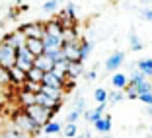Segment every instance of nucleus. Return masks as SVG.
<instances>
[{"label":"nucleus","mask_w":152,"mask_h":138,"mask_svg":"<svg viewBox=\"0 0 152 138\" xmlns=\"http://www.w3.org/2000/svg\"><path fill=\"white\" fill-rule=\"evenodd\" d=\"M148 2H152V0H148Z\"/></svg>","instance_id":"obj_48"},{"label":"nucleus","mask_w":152,"mask_h":138,"mask_svg":"<svg viewBox=\"0 0 152 138\" xmlns=\"http://www.w3.org/2000/svg\"><path fill=\"white\" fill-rule=\"evenodd\" d=\"M43 138H49V136H43Z\"/></svg>","instance_id":"obj_45"},{"label":"nucleus","mask_w":152,"mask_h":138,"mask_svg":"<svg viewBox=\"0 0 152 138\" xmlns=\"http://www.w3.org/2000/svg\"><path fill=\"white\" fill-rule=\"evenodd\" d=\"M41 43H43V53H49V51H55V49H61L63 47V37L43 35Z\"/></svg>","instance_id":"obj_8"},{"label":"nucleus","mask_w":152,"mask_h":138,"mask_svg":"<svg viewBox=\"0 0 152 138\" xmlns=\"http://www.w3.org/2000/svg\"><path fill=\"white\" fill-rule=\"evenodd\" d=\"M58 2H63V0H58Z\"/></svg>","instance_id":"obj_47"},{"label":"nucleus","mask_w":152,"mask_h":138,"mask_svg":"<svg viewBox=\"0 0 152 138\" xmlns=\"http://www.w3.org/2000/svg\"><path fill=\"white\" fill-rule=\"evenodd\" d=\"M140 18L144 20V22H152V8H146L140 12Z\"/></svg>","instance_id":"obj_39"},{"label":"nucleus","mask_w":152,"mask_h":138,"mask_svg":"<svg viewBox=\"0 0 152 138\" xmlns=\"http://www.w3.org/2000/svg\"><path fill=\"white\" fill-rule=\"evenodd\" d=\"M146 113H148V115H150V117H152V105H148V109H146Z\"/></svg>","instance_id":"obj_42"},{"label":"nucleus","mask_w":152,"mask_h":138,"mask_svg":"<svg viewBox=\"0 0 152 138\" xmlns=\"http://www.w3.org/2000/svg\"><path fill=\"white\" fill-rule=\"evenodd\" d=\"M74 109H78V111H80V113H84V109H86L84 97H80V95H78V97L74 99Z\"/></svg>","instance_id":"obj_37"},{"label":"nucleus","mask_w":152,"mask_h":138,"mask_svg":"<svg viewBox=\"0 0 152 138\" xmlns=\"http://www.w3.org/2000/svg\"><path fill=\"white\" fill-rule=\"evenodd\" d=\"M92 51H94V43H92V41H86V39L80 41V43H78V60L84 62L86 58L90 57Z\"/></svg>","instance_id":"obj_18"},{"label":"nucleus","mask_w":152,"mask_h":138,"mask_svg":"<svg viewBox=\"0 0 152 138\" xmlns=\"http://www.w3.org/2000/svg\"><path fill=\"white\" fill-rule=\"evenodd\" d=\"M137 70H139L146 80L152 78V58H142V60H139V62H137Z\"/></svg>","instance_id":"obj_20"},{"label":"nucleus","mask_w":152,"mask_h":138,"mask_svg":"<svg viewBox=\"0 0 152 138\" xmlns=\"http://www.w3.org/2000/svg\"><path fill=\"white\" fill-rule=\"evenodd\" d=\"M125 62V53L123 51H115L113 54H109L107 60H105V70L107 72H117Z\"/></svg>","instance_id":"obj_7"},{"label":"nucleus","mask_w":152,"mask_h":138,"mask_svg":"<svg viewBox=\"0 0 152 138\" xmlns=\"http://www.w3.org/2000/svg\"><path fill=\"white\" fill-rule=\"evenodd\" d=\"M22 89H26V92H29V94H39V89H41V84H37V82H29L26 80L22 86H20Z\"/></svg>","instance_id":"obj_27"},{"label":"nucleus","mask_w":152,"mask_h":138,"mask_svg":"<svg viewBox=\"0 0 152 138\" xmlns=\"http://www.w3.org/2000/svg\"><path fill=\"white\" fill-rule=\"evenodd\" d=\"M4 41L10 43L14 49H18V47H22V45L26 43V35H23L22 31H12V33H6L4 35Z\"/></svg>","instance_id":"obj_14"},{"label":"nucleus","mask_w":152,"mask_h":138,"mask_svg":"<svg viewBox=\"0 0 152 138\" xmlns=\"http://www.w3.org/2000/svg\"><path fill=\"white\" fill-rule=\"evenodd\" d=\"M45 25V35H55V37H63V25L57 18L51 20V22L43 23Z\"/></svg>","instance_id":"obj_13"},{"label":"nucleus","mask_w":152,"mask_h":138,"mask_svg":"<svg viewBox=\"0 0 152 138\" xmlns=\"http://www.w3.org/2000/svg\"><path fill=\"white\" fill-rule=\"evenodd\" d=\"M80 117H82V113L78 111V109H72V111L66 115V123H76V121L80 119Z\"/></svg>","instance_id":"obj_36"},{"label":"nucleus","mask_w":152,"mask_h":138,"mask_svg":"<svg viewBox=\"0 0 152 138\" xmlns=\"http://www.w3.org/2000/svg\"><path fill=\"white\" fill-rule=\"evenodd\" d=\"M99 138H113V136H111V134H102Z\"/></svg>","instance_id":"obj_43"},{"label":"nucleus","mask_w":152,"mask_h":138,"mask_svg":"<svg viewBox=\"0 0 152 138\" xmlns=\"http://www.w3.org/2000/svg\"><path fill=\"white\" fill-rule=\"evenodd\" d=\"M12 121H14V129L18 130V132H23V134L33 136V134H37L41 130V126L37 125L35 121L27 115L23 109H20V111L14 113V115H12Z\"/></svg>","instance_id":"obj_1"},{"label":"nucleus","mask_w":152,"mask_h":138,"mask_svg":"<svg viewBox=\"0 0 152 138\" xmlns=\"http://www.w3.org/2000/svg\"><path fill=\"white\" fill-rule=\"evenodd\" d=\"M142 80H146V78H144L142 74H140L139 70H134L133 74H131V78H129V84H133V86H137V84H140V82Z\"/></svg>","instance_id":"obj_35"},{"label":"nucleus","mask_w":152,"mask_h":138,"mask_svg":"<svg viewBox=\"0 0 152 138\" xmlns=\"http://www.w3.org/2000/svg\"><path fill=\"white\" fill-rule=\"evenodd\" d=\"M103 113H105V103H99L96 109H92V111L86 113V119H88V123H96L98 119H102Z\"/></svg>","instance_id":"obj_22"},{"label":"nucleus","mask_w":152,"mask_h":138,"mask_svg":"<svg viewBox=\"0 0 152 138\" xmlns=\"http://www.w3.org/2000/svg\"><path fill=\"white\" fill-rule=\"evenodd\" d=\"M58 0H47V2H43V12H47V14H53L55 10L58 8Z\"/></svg>","instance_id":"obj_31"},{"label":"nucleus","mask_w":152,"mask_h":138,"mask_svg":"<svg viewBox=\"0 0 152 138\" xmlns=\"http://www.w3.org/2000/svg\"><path fill=\"white\" fill-rule=\"evenodd\" d=\"M86 82H94L96 80V78H98V72H96V68H94V70H90V72H86Z\"/></svg>","instance_id":"obj_40"},{"label":"nucleus","mask_w":152,"mask_h":138,"mask_svg":"<svg viewBox=\"0 0 152 138\" xmlns=\"http://www.w3.org/2000/svg\"><path fill=\"white\" fill-rule=\"evenodd\" d=\"M27 10H29V6H27V4H20V12H27Z\"/></svg>","instance_id":"obj_41"},{"label":"nucleus","mask_w":152,"mask_h":138,"mask_svg":"<svg viewBox=\"0 0 152 138\" xmlns=\"http://www.w3.org/2000/svg\"><path fill=\"white\" fill-rule=\"evenodd\" d=\"M137 99L142 101V103H146V105H152V92H148V94H140Z\"/></svg>","instance_id":"obj_38"},{"label":"nucleus","mask_w":152,"mask_h":138,"mask_svg":"<svg viewBox=\"0 0 152 138\" xmlns=\"http://www.w3.org/2000/svg\"><path fill=\"white\" fill-rule=\"evenodd\" d=\"M0 29H2V22H0Z\"/></svg>","instance_id":"obj_44"},{"label":"nucleus","mask_w":152,"mask_h":138,"mask_svg":"<svg viewBox=\"0 0 152 138\" xmlns=\"http://www.w3.org/2000/svg\"><path fill=\"white\" fill-rule=\"evenodd\" d=\"M111 84H113V88H117V89H125V86L129 84V76H125L123 72H115V74L111 76Z\"/></svg>","instance_id":"obj_21"},{"label":"nucleus","mask_w":152,"mask_h":138,"mask_svg":"<svg viewBox=\"0 0 152 138\" xmlns=\"http://www.w3.org/2000/svg\"><path fill=\"white\" fill-rule=\"evenodd\" d=\"M33 60H35V58H33V54L26 49V45H22V47L16 49V62H14V66H18L20 70L27 72L33 66Z\"/></svg>","instance_id":"obj_4"},{"label":"nucleus","mask_w":152,"mask_h":138,"mask_svg":"<svg viewBox=\"0 0 152 138\" xmlns=\"http://www.w3.org/2000/svg\"><path fill=\"white\" fill-rule=\"evenodd\" d=\"M107 95H109V92L105 88H98L94 92V99L98 103H107Z\"/></svg>","instance_id":"obj_29"},{"label":"nucleus","mask_w":152,"mask_h":138,"mask_svg":"<svg viewBox=\"0 0 152 138\" xmlns=\"http://www.w3.org/2000/svg\"><path fill=\"white\" fill-rule=\"evenodd\" d=\"M26 80H29V82H37V84H41V80H43V72H41L37 66H31L29 70L26 72Z\"/></svg>","instance_id":"obj_25"},{"label":"nucleus","mask_w":152,"mask_h":138,"mask_svg":"<svg viewBox=\"0 0 152 138\" xmlns=\"http://www.w3.org/2000/svg\"><path fill=\"white\" fill-rule=\"evenodd\" d=\"M10 86V78H8V70L0 66V88H6Z\"/></svg>","instance_id":"obj_34"},{"label":"nucleus","mask_w":152,"mask_h":138,"mask_svg":"<svg viewBox=\"0 0 152 138\" xmlns=\"http://www.w3.org/2000/svg\"><path fill=\"white\" fill-rule=\"evenodd\" d=\"M123 99H125V92H123V89H117V92H113V94L107 95L109 103H117V101H123Z\"/></svg>","instance_id":"obj_32"},{"label":"nucleus","mask_w":152,"mask_h":138,"mask_svg":"<svg viewBox=\"0 0 152 138\" xmlns=\"http://www.w3.org/2000/svg\"><path fill=\"white\" fill-rule=\"evenodd\" d=\"M61 132H63L66 138H74L76 134H78V125H76V123H68V125L64 126Z\"/></svg>","instance_id":"obj_28"},{"label":"nucleus","mask_w":152,"mask_h":138,"mask_svg":"<svg viewBox=\"0 0 152 138\" xmlns=\"http://www.w3.org/2000/svg\"><path fill=\"white\" fill-rule=\"evenodd\" d=\"M18 31H22L26 37H31V39H43V35H45V25L41 22L22 23Z\"/></svg>","instance_id":"obj_5"},{"label":"nucleus","mask_w":152,"mask_h":138,"mask_svg":"<svg viewBox=\"0 0 152 138\" xmlns=\"http://www.w3.org/2000/svg\"><path fill=\"white\" fill-rule=\"evenodd\" d=\"M33 66H37L41 72H51V70H53V66H55V62H53V60H51V58L43 53L41 57H37L35 60H33Z\"/></svg>","instance_id":"obj_15"},{"label":"nucleus","mask_w":152,"mask_h":138,"mask_svg":"<svg viewBox=\"0 0 152 138\" xmlns=\"http://www.w3.org/2000/svg\"><path fill=\"white\" fill-rule=\"evenodd\" d=\"M129 41H131V49H133V51H142L144 49V47H142V41L134 35V33H131V35H129Z\"/></svg>","instance_id":"obj_30"},{"label":"nucleus","mask_w":152,"mask_h":138,"mask_svg":"<svg viewBox=\"0 0 152 138\" xmlns=\"http://www.w3.org/2000/svg\"><path fill=\"white\" fill-rule=\"evenodd\" d=\"M150 132H152V126H150Z\"/></svg>","instance_id":"obj_46"},{"label":"nucleus","mask_w":152,"mask_h":138,"mask_svg":"<svg viewBox=\"0 0 152 138\" xmlns=\"http://www.w3.org/2000/svg\"><path fill=\"white\" fill-rule=\"evenodd\" d=\"M78 43H63L61 51H63V57L66 60H78Z\"/></svg>","instance_id":"obj_12"},{"label":"nucleus","mask_w":152,"mask_h":138,"mask_svg":"<svg viewBox=\"0 0 152 138\" xmlns=\"http://www.w3.org/2000/svg\"><path fill=\"white\" fill-rule=\"evenodd\" d=\"M14 62H16V49L2 39L0 41V66L10 70L14 66Z\"/></svg>","instance_id":"obj_3"},{"label":"nucleus","mask_w":152,"mask_h":138,"mask_svg":"<svg viewBox=\"0 0 152 138\" xmlns=\"http://www.w3.org/2000/svg\"><path fill=\"white\" fill-rule=\"evenodd\" d=\"M35 103L41 107H45V109H57V111H61L58 107H61V101H55V99L47 97L45 94H35Z\"/></svg>","instance_id":"obj_10"},{"label":"nucleus","mask_w":152,"mask_h":138,"mask_svg":"<svg viewBox=\"0 0 152 138\" xmlns=\"http://www.w3.org/2000/svg\"><path fill=\"white\" fill-rule=\"evenodd\" d=\"M26 49L29 51V53L33 54V58L41 57L43 54V43H41V39H31V37H26Z\"/></svg>","instance_id":"obj_9"},{"label":"nucleus","mask_w":152,"mask_h":138,"mask_svg":"<svg viewBox=\"0 0 152 138\" xmlns=\"http://www.w3.org/2000/svg\"><path fill=\"white\" fill-rule=\"evenodd\" d=\"M63 12H64V16H66V18L76 20V12H78V8H76L72 2H68V4H66V10H63Z\"/></svg>","instance_id":"obj_33"},{"label":"nucleus","mask_w":152,"mask_h":138,"mask_svg":"<svg viewBox=\"0 0 152 138\" xmlns=\"http://www.w3.org/2000/svg\"><path fill=\"white\" fill-rule=\"evenodd\" d=\"M84 74V62L82 60H70L68 62V70H66V76L68 78H78V76Z\"/></svg>","instance_id":"obj_17"},{"label":"nucleus","mask_w":152,"mask_h":138,"mask_svg":"<svg viewBox=\"0 0 152 138\" xmlns=\"http://www.w3.org/2000/svg\"><path fill=\"white\" fill-rule=\"evenodd\" d=\"M92 125H94V129L98 130V132L109 134V130H111V115H103L102 119H98L96 123H92Z\"/></svg>","instance_id":"obj_16"},{"label":"nucleus","mask_w":152,"mask_h":138,"mask_svg":"<svg viewBox=\"0 0 152 138\" xmlns=\"http://www.w3.org/2000/svg\"><path fill=\"white\" fill-rule=\"evenodd\" d=\"M18 101H20V105H22V107L33 105V103H35V94H29V92H26V89H20Z\"/></svg>","instance_id":"obj_23"},{"label":"nucleus","mask_w":152,"mask_h":138,"mask_svg":"<svg viewBox=\"0 0 152 138\" xmlns=\"http://www.w3.org/2000/svg\"><path fill=\"white\" fill-rule=\"evenodd\" d=\"M64 80H66V76L57 74V72L51 70V72H43V80H41V84H43V86H49V88H58V89H63Z\"/></svg>","instance_id":"obj_6"},{"label":"nucleus","mask_w":152,"mask_h":138,"mask_svg":"<svg viewBox=\"0 0 152 138\" xmlns=\"http://www.w3.org/2000/svg\"><path fill=\"white\" fill-rule=\"evenodd\" d=\"M8 78H10V86H22L26 82V72L20 70L18 66H12L8 70Z\"/></svg>","instance_id":"obj_11"},{"label":"nucleus","mask_w":152,"mask_h":138,"mask_svg":"<svg viewBox=\"0 0 152 138\" xmlns=\"http://www.w3.org/2000/svg\"><path fill=\"white\" fill-rule=\"evenodd\" d=\"M61 130H63V125H61L58 121H49V123L43 126L45 136H51V134H58Z\"/></svg>","instance_id":"obj_24"},{"label":"nucleus","mask_w":152,"mask_h":138,"mask_svg":"<svg viewBox=\"0 0 152 138\" xmlns=\"http://www.w3.org/2000/svg\"><path fill=\"white\" fill-rule=\"evenodd\" d=\"M23 111L27 113V115L31 117L33 121H35L37 125L43 129L49 121H53V117L57 115V109H45V107H41V105H37V103H33V105H27V107H22Z\"/></svg>","instance_id":"obj_2"},{"label":"nucleus","mask_w":152,"mask_h":138,"mask_svg":"<svg viewBox=\"0 0 152 138\" xmlns=\"http://www.w3.org/2000/svg\"><path fill=\"white\" fill-rule=\"evenodd\" d=\"M39 94H45L47 97L55 99V101H61V99H63V95H64V92H63V89H58V88H49V86H43V84H41Z\"/></svg>","instance_id":"obj_19"},{"label":"nucleus","mask_w":152,"mask_h":138,"mask_svg":"<svg viewBox=\"0 0 152 138\" xmlns=\"http://www.w3.org/2000/svg\"><path fill=\"white\" fill-rule=\"evenodd\" d=\"M148 92H152V80H142L140 84L134 86V94H137V97H139L140 94H148Z\"/></svg>","instance_id":"obj_26"}]
</instances>
